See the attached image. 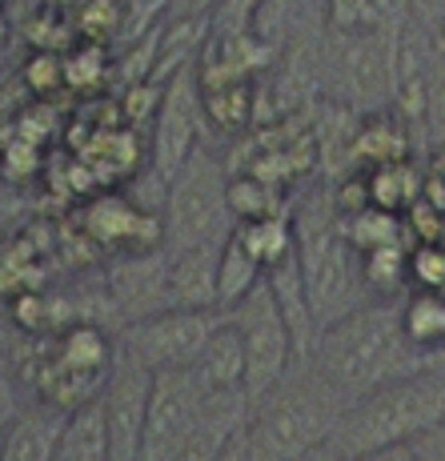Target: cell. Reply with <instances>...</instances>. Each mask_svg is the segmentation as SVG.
Masks as SVG:
<instances>
[{
    "instance_id": "obj_1",
    "label": "cell",
    "mask_w": 445,
    "mask_h": 461,
    "mask_svg": "<svg viewBox=\"0 0 445 461\" xmlns=\"http://www.w3.org/2000/svg\"><path fill=\"white\" fill-rule=\"evenodd\" d=\"M309 369L345 405L422 369V353L402 330V301H369L317 337Z\"/></svg>"
},
{
    "instance_id": "obj_2",
    "label": "cell",
    "mask_w": 445,
    "mask_h": 461,
    "mask_svg": "<svg viewBox=\"0 0 445 461\" xmlns=\"http://www.w3.org/2000/svg\"><path fill=\"white\" fill-rule=\"evenodd\" d=\"M293 233H297V261L305 277V297L313 309V325L322 337L329 325L369 305V289L361 277V257L345 241L341 212L333 205V185L313 189L293 205Z\"/></svg>"
},
{
    "instance_id": "obj_3",
    "label": "cell",
    "mask_w": 445,
    "mask_h": 461,
    "mask_svg": "<svg viewBox=\"0 0 445 461\" xmlns=\"http://www.w3.org/2000/svg\"><path fill=\"white\" fill-rule=\"evenodd\" d=\"M445 421V381L417 369L377 393L353 402L317 461H365L389 446L417 441Z\"/></svg>"
},
{
    "instance_id": "obj_4",
    "label": "cell",
    "mask_w": 445,
    "mask_h": 461,
    "mask_svg": "<svg viewBox=\"0 0 445 461\" xmlns=\"http://www.w3.org/2000/svg\"><path fill=\"white\" fill-rule=\"evenodd\" d=\"M345 410L350 405L309 366L293 369L249 413V454L253 461H317Z\"/></svg>"
},
{
    "instance_id": "obj_5",
    "label": "cell",
    "mask_w": 445,
    "mask_h": 461,
    "mask_svg": "<svg viewBox=\"0 0 445 461\" xmlns=\"http://www.w3.org/2000/svg\"><path fill=\"white\" fill-rule=\"evenodd\" d=\"M229 165L213 157V149H197L181 173L168 181L165 197V253H189L201 245H225L237 221L229 212Z\"/></svg>"
},
{
    "instance_id": "obj_6",
    "label": "cell",
    "mask_w": 445,
    "mask_h": 461,
    "mask_svg": "<svg viewBox=\"0 0 445 461\" xmlns=\"http://www.w3.org/2000/svg\"><path fill=\"white\" fill-rule=\"evenodd\" d=\"M405 32V29H402ZM402 32H329L322 49V81L337 104L353 113H381L394 101Z\"/></svg>"
},
{
    "instance_id": "obj_7",
    "label": "cell",
    "mask_w": 445,
    "mask_h": 461,
    "mask_svg": "<svg viewBox=\"0 0 445 461\" xmlns=\"http://www.w3.org/2000/svg\"><path fill=\"white\" fill-rule=\"evenodd\" d=\"M225 317L237 325V333L245 341V393L257 405L297 369V345H293V333L277 309V297H273V289L265 281Z\"/></svg>"
},
{
    "instance_id": "obj_8",
    "label": "cell",
    "mask_w": 445,
    "mask_h": 461,
    "mask_svg": "<svg viewBox=\"0 0 445 461\" xmlns=\"http://www.w3.org/2000/svg\"><path fill=\"white\" fill-rule=\"evenodd\" d=\"M225 313H185V309H165L145 321H132L117 330L121 349L132 361L149 369V374H173V369H193L209 337Z\"/></svg>"
},
{
    "instance_id": "obj_9",
    "label": "cell",
    "mask_w": 445,
    "mask_h": 461,
    "mask_svg": "<svg viewBox=\"0 0 445 461\" xmlns=\"http://www.w3.org/2000/svg\"><path fill=\"white\" fill-rule=\"evenodd\" d=\"M201 132H204V104L197 85V65H189L165 85L161 109L153 117L149 168L168 185L185 168V161L201 149Z\"/></svg>"
},
{
    "instance_id": "obj_10",
    "label": "cell",
    "mask_w": 445,
    "mask_h": 461,
    "mask_svg": "<svg viewBox=\"0 0 445 461\" xmlns=\"http://www.w3.org/2000/svg\"><path fill=\"white\" fill-rule=\"evenodd\" d=\"M204 393L193 381L189 369H173V374L153 377V397H149V425H145V446L141 461H177L185 446L193 441V429L201 421Z\"/></svg>"
},
{
    "instance_id": "obj_11",
    "label": "cell",
    "mask_w": 445,
    "mask_h": 461,
    "mask_svg": "<svg viewBox=\"0 0 445 461\" xmlns=\"http://www.w3.org/2000/svg\"><path fill=\"white\" fill-rule=\"evenodd\" d=\"M153 377L141 361H132L121 349L117 369H113L109 385L101 393L104 425H109V454L113 461H141L145 446V425H149V397H153Z\"/></svg>"
},
{
    "instance_id": "obj_12",
    "label": "cell",
    "mask_w": 445,
    "mask_h": 461,
    "mask_svg": "<svg viewBox=\"0 0 445 461\" xmlns=\"http://www.w3.org/2000/svg\"><path fill=\"white\" fill-rule=\"evenodd\" d=\"M168 253H141V257H117L109 269V309L117 313V330L132 321H145L153 313L168 309Z\"/></svg>"
},
{
    "instance_id": "obj_13",
    "label": "cell",
    "mask_w": 445,
    "mask_h": 461,
    "mask_svg": "<svg viewBox=\"0 0 445 461\" xmlns=\"http://www.w3.org/2000/svg\"><path fill=\"white\" fill-rule=\"evenodd\" d=\"M221 249L225 245H201L189 253H168V309L185 313H221L217 277H221Z\"/></svg>"
},
{
    "instance_id": "obj_14",
    "label": "cell",
    "mask_w": 445,
    "mask_h": 461,
    "mask_svg": "<svg viewBox=\"0 0 445 461\" xmlns=\"http://www.w3.org/2000/svg\"><path fill=\"white\" fill-rule=\"evenodd\" d=\"M189 374L201 385V393H245V341L229 317L217 325Z\"/></svg>"
},
{
    "instance_id": "obj_15",
    "label": "cell",
    "mask_w": 445,
    "mask_h": 461,
    "mask_svg": "<svg viewBox=\"0 0 445 461\" xmlns=\"http://www.w3.org/2000/svg\"><path fill=\"white\" fill-rule=\"evenodd\" d=\"M68 413L52 410L44 402L24 405V413L0 441V461H57L60 433H65Z\"/></svg>"
},
{
    "instance_id": "obj_16",
    "label": "cell",
    "mask_w": 445,
    "mask_h": 461,
    "mask_svg": "<svg viewBox=\"0 0 445 461\" xmlns=\"http://www.w3.org/2000/svg\"><path fill=\"white\" fill-rule=\"evenodd\" d=\"M257 93H261V81H217V85H201L204 125L217 129L221 137H241V132L257 129Z\"/></svg>"
},
{
    "instance_id": "obj_17",
    "label": "cell",
    "mask_w": 445,
    "mask_h": 461,
    "mask_svg": "<svg viewBox=\"0 0 445 461\" xmlns=\"http://www.w3.org/2000/svg\"><path fill=\"white\" fill-rule=\"evenodd\" d=\"M397 161H413L409 157V125L397 113H365L358 140H353V168H381V165H397Z\"/></svg>"
},
{
    "instance_id": "obj_18",
    "label": "cell",
    "mask_w": 445,
    "mask_h": 461,
    "mask_svg": "<svg viewBox=\"0 0 445 461\" xmlns=\"http://www.w3.org/2000/svg\"><path fill=\"white\" fill-rule=\"evenodd\" d=\"M261 281H265V265L257 261L253 249L245 245V237L233 229V237H229L225 249H221V277H217L221 313H233Z\"/></svg>"
},
{
    "instance_id": "obj_19",
    "label": "cell",
    "mask_w": 445,
    "mask_h": 461,
    "mask_svg": "<svg viewBox=\"0 0 445 461\" xmlns=\"http://www.w3.org/2000/svg\"><path fill=\"white\" fill-rule=\"evenodd\" d=\"M57 461H113L109 425H104V405L101 402L68 413L65 433H60V446H57Z\"/></svg>"
},
{
    "instance_id": "obj_20",
    "label": "cell",
    "mask_w": 445,
    "mask_h": 461,
    "mask_svg": "<svg viewBox=\"0 0 445 461\" xmlns=\"http://www.w3.org/2000/svg\"><path fill=\"white\" fill-rule=\"evenodd\" d=\"M341 229H345V241L358 249V257L377 253V249H413L405 217L386 209H365L358 217H341Z\"/></svg>"
},
{
    "instance_id": "obj_21",
    "label": "cell",
    "mask_w": 445,
    "mask_h": 461,
    "mask_svg": "<svg viewBox=\"0 0 445 461\" xmlns=\"http://www.w3.org/2000/svg\"><path fill=\"white\" fill-rule=\"evenodd\" d=\"M229 212H233L237 225H257V221H273V217H285V193L277 185L261 181L253 173H229Z\"/></svg>"
},
{
    "instance_id": "obj_22",
    "label": "cell",
    "mask_w": 445,
    "mask_h": 461,
    "mask_svg": "<svg viewBox=\"0 0 445 461\" xmlns=\"http://www.w3.org/2000/svg\"><path fill=\"white\" fill-rule=\"evenodd\" d=\"M369 173V201L373 209H386L405 217V209L422 197L425 189V168H417L413 161H397V165H381V168H365Z\"/></svg>"
},
{
    "instance_id": "obj_23",
    "label": "cell",
    "mask_w": 445,
    "mask_h": 461,
    "mask_svg": "<svg viewBox=\"0 0 445 461\" xmlns=\"http://www.w3.org/2000/svg\"><path fill=\"white\" fill-rule=\"evenodd\" d=\"M402 330L417 353H433L445 345V294H409L402 301Z\"/></svg>"
},
{
    "instance_id": "obj_24",
    "label": "cell",
    "mask_w": 445,
    "mask_h": 461,
    "mask_svg": "<svg viewBox=\"0 0 445 461\" xmlns=\"http://www.w3.org/2000/svg\"><path fill=\"white\" fill-rule=\"evenodd\" d=\"M117 73V57L109 52V44L81 41L73 52H65V88L73 93H101L104 85H113Z\"/></svg>"
},
{
    "instance_id": "obj_25",
    "label": "cell",
    "mask_w": 445,
    "mask_h": 461,
    "mask_svg": "<svg viewBox=\"0 0 445 461\" xmlns=\"http://www.w3.org/2000/svg\"><path fill=\"white\" fill-rule=\"evenodd\" d=\"M21 37L32 44V52H57V57H65V52H73L77 44H81L73 13H60V8H49V5H41L37 13L24 21Z\"/></svg>"
},
{
    "instance_id": "obj_26",
    "label": "cell",
    "mask_w": 445,
    "mask_h": 461,
    "mask_svg": "<svg viewBox=\"0 0 445 461\" xmlns=\"http://www.w3.org/2000/svg\"><path fill=\"white\" fill-rule=\"evenodd\" d=\"M77 37L93 44H109L113 37H124L121 24H129V5L124 0H81L73 8Z\"/></svg>"
},
{
    "instance_id": "obj_27",
    "label": "cell",
    "mask_w": 445,
    "mask_h": 461,
    "mask_svg": "<svg viewBox=\"0 0 445 461\" xmlns=\"http://www.w3.org/2000/svg\"><path fill=\"white\" fill-rule=\"evenodd\" d=\"M322 21L329 24V32H373V29H386V24H381L377 0H325Z\"/></svg>"
},
{
    "instance_id": "obj_28",
    "label": "cell",
    "mask_w": 445,
    "mask_h": 461,
    "mask_svg": "<svg viewBox=\"0 0 445 461\" xmlns=\"http://www.w3.org/2000/svg\"><path fill=\"white\" fill-rule=\"evenodd\" d=\"M445 294V241L409 249V294Z\"/></svg>"
},
{
    "instance_id": "obj_29",
    "label": "cell",
    "mask_w": 445,
    "mask_h": 461,
    "mask_svg": "<svg viewBox=\"0 0 445 461\" xmlns=\"http://www.w3.org/2000/svg\"><path fill=\"white\" fill-rule=\"evenodd\" d=\"M21 81L24 88H32L37 101H49L57 88H65V57H57V52H32L21 68Z\"/></svg>"
},
{
    "instance_id": "obj_30",
    "label": "cell",
    "mask_w": 445,
    "mask_h": 461,
    "mask_svg": "<svg viewBox=\"0 0 445 461\" xmlns=\"http://www.w3.org/2000/svg\"><path fill=\"white\" fill-rule=\"evenodd\" d=\"M405 229L413 245H441L445 241V212L433 205V201L417 197L413 205L405 209Z\"/></svg>"
},
{
    "instance_id": "obj_31",
    "label": "cell",
    "mask_w": 445,
    "mask_h": 461,
    "mask_svg": "<svg viewBox=\"0 0 445 461\" xmlns=\"http://www.w3.org/2000/svg\"><path fill=\"white\" fill-rule=\"evenodd\" d=\"M425 129H430L433 145H445V49L441 60H433L430 68V117H425Z\"/></svg>"
},
{
    "instance_id": "obj_32",
    "label": "cell",
    "mask_w": 445,
    "mask_h": 461,
    "mask_svg": "<svg viewBox=\"0 0 445 461\" xmlns=\"http://www.w3.org/2000/svg\"><path fill=\"white\" fill-rule=\"evenodd\" d=\"M21 413H24V402H21V381H16V369L0 366V441L8 438V429L16 425Z\"/></svg>"
},
{
    "instance_id": "obj_33",
    "label": "cell",
    "mask_w": 445,
    "mask_h": 461,
    "mask_svg": "<svg viewBox=\"0 0 445 461\" xmlns=\"http://www.w3.org/2000/svg\"><path fill=\"white\" fill-rule=\"evenodd\" d=\"M217 8H221V0H173L168 13H165V21H197V16L209 21Z\"/></svg>"
},
{
    "instance_id": "obj_34",
    "label": "cell",
    "mask_w": 445,
    "mask_h": 461,
    "mask_svg": "<svg viewBox=\"0 0 445 461\" xmlns=\"http://www.w3.org/2000/svg\"><path fill=\"white\" fill-rule=\"evenodd\" d=\"M413 449H417L422 461H445V421L438 425V429L422 433V438L413 441Z\"/></svg>"
},
{
    "instance_id": "obj_35",
    "label": "cell",
    "mask_w": 445,
    "mask_h": 461,
    "mask_svg": "<svg viewBox=\"0 0 445 461\" xmlns=\"http://www.w3.org/2000/svg\"><path fill=\"white\" fill-rule=\"evenodd\" d=\"M409 13L422 16V24H430V29H441V21H445V0H409Z\"/></svg>"
},
{
    "instance_id": "obj_36",
    "label": "cell",
    "mask_w": 445,
    "mask_h": 461,
    "mask_svg": "<svg viewBox=\"0 0 445 461\" xmlns=\"http://www.w3.org/2000/svg\"><path fill=\"white\" fill-rule=\"evenodd\" d=\"M217 461H253V454H249V425H245L241 433H237L233 441H229L225 449H221Z\"/></svg>"
},
{
    "instance_id": "obj_37",
    "label": "cell",
    "mask_w": 445,
    "mask_h": 461,
    "mask_svg": "<svg viewBox=\"0 0 445 461\" xmlns=\"http://www.w3.org/2000/svg\"><path fill=\"white\" fill-rule=\"evenodd\" d=\"M365 461H422V457H417L413 441H405V446H389V449H381V454H373Z\"/></svg>"
},
{
    "instance_id": "obj_38",
    "label": "cell",
    "mask_w": 445,
    "mask_h": 461,
    "mask_svg": "<svg viewBox=\"0 0 445 461\" xmlns=\"http://www.w3.org/2000/svg\"><path fill=\"white\" fill-rule=\"evenodd\" d=\"M422 374H433L438 381H445V345H441V349H433V353H425V357H422Z\"/></svg>"
},
{
    "instance_id": "obj_39",
    "label": "cell",
    "mask_w": 445,
    "mask_h": 461,
    "mask_svg": "<svg viewBox=\"0 0 445 461\" xmlns=\"http://www.w3.org/2000/svg\"><path fill=\"white\" fill-rule=\"evenodd\" d=\"M13 44V21H8V8H5V0H0V52Z\"/></svg>"
},
{
    "instance_id": "obj_40",
    "label": "cell",
    "mask_w": 445,
    "mask_h": 461,
    "mask_svg": "<svg viewBox=\"0 0 445 461\" xmlns=\"http://www.w3.org/2000/svg\"><path fill=\"white\" fill-rule=\"evenodd\" d=\"M5 353H8V330H5V321H0V366H5Z\"/></svg>"
},
{
    "instance_id": "obj_41",
    "label": "cell",
    "mask_w": 445,
    "mask_h": 461,
    "mask_svg": "<svg viewBox=\"0 0 445 461\" xmlns=\"http://www.w3.org/2000/svg\"><path fill=\"white\" fill-rule=\"evenodd\" d=\"M438 37H441V49H445V21H441V29H438Z\"/></svg>"
},
{
    "instance_id": "obj_42",
    "label": "cell",
    "mask_w": 445,
    "mask_h": 461,
    "mask_svg": "<svg viewBox=\"0 0 445 461\" xmlns=\"http://www.w3.org/2000/svg\"><path fill=\"white\" fill-rule=\"evenodd\" d=\"M317 8H322V13H325V0H317Z\"/></svg>"
}]
</instances>
